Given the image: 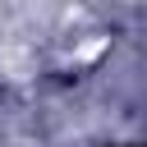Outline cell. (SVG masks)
Masks as SVG:
<instances>
[{
    "instance_id": "6da1fadb",
    "label": "cell",
    "mask_w": 147,
    "mask_h": 147,
    "mask_svg": "<svg viewBox=\"0 0 147 147\" xmlns=\"http://www.w3.org/2000/svg\"><path fill=\"white\" fill-rule=\"evenodd\" d=\"M115 147H147V142H115Z\"/></svg>"
}]
</instances>
